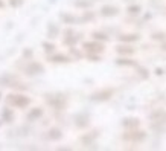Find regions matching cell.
<instances>
[{"label": "cell", "mask_w": 166, "mask_h": 151, "mask_svg": "<svg viewBox=\"0 0 166 151\" xmlns=\"http://www.w3.org/2000/svg\"><path fill=\"white\" fill-rule=\"evenodd\" d=\"M9 102L17 107H26L29 104V99L26 96H15V98H9Z\"/></svg>", "instance_id": "1"}, {"label": "cell", "mask_w": 166, "mask_h": 151, "mask_svg": "<svg viewBox=\"0 0 166 151\" xmlns=\"http://www.w3.org/2000/svg\"><path fill=\"white\" fill-rule=\"evenodd\" d=\"M40 114H41V110H35V112H32V113L29 114V118H31V119H32V118H34V116H40Z\"/></svg>", "instance_id": "2"}, {"label": "cell", "mask_w": 166, "mask_h": 151, "mask_svg": "<svg viewBox=\"0 0 166 151\" xmlns=\"http://www.w3.org/2000/svg\"><path fill=\"white\" fill-rule=\"evenodd\" d=\"M0 6H2V3H0Z\"/></svg>", "instance_id": "3"}]
</instances>
